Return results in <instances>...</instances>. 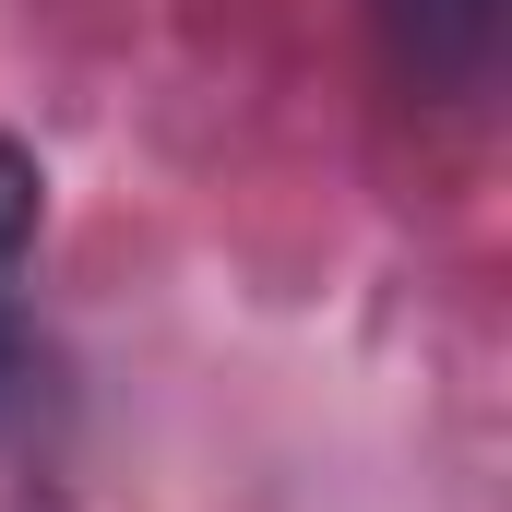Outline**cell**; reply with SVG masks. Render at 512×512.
<instances>
[{"instance_id": "obj_1", "label": "cell", "mask_w": 512, "mask_h": 512, "mask_svg": "<svg viewBox=\"0 0 512 512\" xmlns=\"http://www.w3.org/2000/svg\"><path fill=\"white\" fill-rule=\"evenodd\" d=\"M393 72L429 84V96H477L501 72V36H512V0H370Z\"/></svg>"}, {"instance_id": "obj_2", "label": "cell", "mask_w": 512, "mask_h": 512, "mask_svg": "<svg viewBox=\"0 0 512 512\" xmlns=\"http://www.w3.org/2000/svg\"><path fill=\"white\" fill-rule=\"evenodd\" d=\"M36 215H48V179H36V155L0 131V274L24 262V239H36Z\"/></svg>"}, {"instance_id": "obj_3", "label": "cell", "mask_w": 512, "mask_h": 512, "mask_svg": "<svg viewBox=\"0 0 512 512\" xmlns=\"http://www.w3.org/2000/svg\"><path fill=\"white\" fill-rule=\"evenodd\" d=\"M24 382H36V358H24V334H12V322H0V429H12V417H24Z\"/></svg>"}]
</instances>
